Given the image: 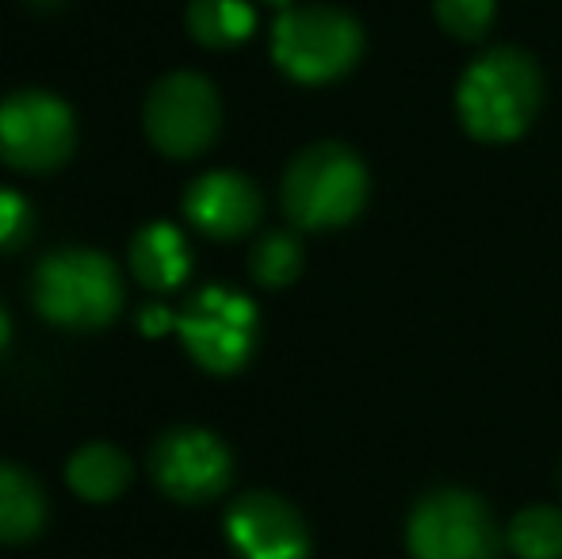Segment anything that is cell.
I'll return each mask as SVG.
<instances>
[{
  "instance_id": "1",
  "label": "cell",
  "mask_w": 562,
  "mask_h": 559,
  "mask_svg": "<svg viewBox=\"0 0 562 559\" xmlns=\"http://www.w3.org/2000/svg\"><path fill=\"white\" fill-rule=\"evenodd\" d=\"M543 100V77L525 51L497 46L467 66L456 92L463 127L482 142H509L525 135Z\"/></svg>"
},
{
  "instance_id": "2",
  "label": "cell",
  "mask_w": 562,
  "mask_h": 559,
  "mask_svg": "<svg viewBox=\"0 0 562 559\" xmlns=\"http://www.w3.org/2000/svg\"><path fill=\"white\" fill-rule=\"evenodd\" d=\"M31 299L46 322L66 329H104L123 306V280L100 249L66 246L46 254L31 277Z\"/></svg>"
},
{
  "instance_id": "3",
  "label": "cell",
  "mask_w": 562,
  "mask_h": 559,
  "mask_svg": "<svg viewBox=\"0 0 562 559\" xmlns=\"http://www.w3.org/2000/svg\"><path fill=\"white\" fill-rule=\"evenodd\" d=\"M283 211L303 231H334L352 223L368 200V169L340 142H318L295 154L280 188Z\"/></svg>"
},
{
  "instance_id": "4",
  "label": "cell",
  "mask_w": 562,
  "mask_h": 559,
  "mask_svg": "<svg viewBox=\"0 0 562 559\" xmlns=\"http://www.w3.org/2000/svg\"><path fill=\"white\" fill-rule=\"evenodd\" d=\"M363 31L348 12L329 4L288 8L272 27V58L303 85H326L356 66Z\"/></svg>"
},
{
  "instance_id": "5",
  "label": "cell",
  "mask_w": 562,
  "mask_h": 559,
  "mask_svg": "<svg viewBox=\"0 0 562 559\" xmlns=\"http://www.w3.org/2000/svg\"><path fill=\"white\" fill-rule=\"evenodd\" d=\"M414 559H497L502 533L486 502L471 491H432L414 506L406 525Z\"/></svg>"
},
{
  "instance_id": "6",
  "label": "cell",
  "mask_w": 562,
  "mask_h": 559,
  "mask_svg": "<svg viewBox=\"0 0 562 559\" xmlns=\"http://www.w3.org/2000/svg\"><path fill=\"white\" fill-rule=\"evenodd\" d=\"M177 334L203 372L234 376L257 345V306L237 291L203 288L177 314Z\"/></svg>"
},
{
  "instance_id": "7",
  "label": "cell",
  "mask_w": 562,
  "mask_h": 559,
  "mask_svg": "<svg viewBox=\"0 0 562 559\" xmlns=\"http://www.w3.org/2000/svg\"><path fill=\"white\" fill-rule=\"evenodd\" d=\"M142 123H146L149 142L165 157L188 161V157L203 154L218 138L223 104H218V92L207 77L180 69V74L161 77L149 89L146 108H142Z\"/></svg>"
},
{
  "instance_id": "8",
  "label": "cell",
  "mask_w": 562,
  "mask_h": 559,
  "mask_svg": "<svg viewBox=\"0 0 562 559\" xmlns=\"http://www.w3.org/2000/svg\"><path fill=\"white\" fill-rule=\"evenodd\" d=\"M77 146L74 112L61 97L23 89L0 100V161L20 172H50Z\"/></svg>"
},
{
  "instance_id": "9",
  "label": "cell",
  "mask_w": 562,
  "mask_h": 559,
  "mask_svg": "<svg viewBox=\"0 0 562 559\" xmlns=\"http://www.w3.org/2000/svg\"><path fill=\"white\" fill-rule=\"evenodd\" d=\"M149 476L157 491L177 502H211L234 479V456L215 433L200 425L165 429L149 448Z\"/></svg>"
},
{
  "instance_id": "10",
  "label": "cell",
  "mask_w": 562,
  "mask_h": 559,
  "mask_svg": "<svg viewBox=\"0 0 562 559\" xmlns=\"http://www.w3.org/2000/svg\"><path fill=\"white\" fill-rule=\"evenodd\" d=\"M226 540L241 559L311 556V529H306L303 514L272 491H249L229 502Z\"/></svg>"
},
{
  "instance_id": "11",
  "label": "cell",
  "mask_w": 562,
  "mask_h": 559,
  "mask_svg": "<svg viewBox=\"0 0 562 559\" xmlns=\"http://www.w3.org/2000/svg\"><path fill=\"white\" fill-rule=\"evenodd\" d=\"M260 192L249 177L229 169L203 172L188 185L184 192V215L200 234L215 242L245 238L260 223Z\"/></svg>"
},
{
  "instance_id": "12",
  "label": "cell",
  "mask_w": 562,
  "mask_h": 559,
  "mask_svg": "<svg viewBox=\"0 0 562 559\" xmlns=\"http://www.w3.org/2000/svg\"><path fill=\"white\" fill-rule=\"evenodd\" d=\"M131 272L149 291L180 288L192 272V254H188L184 234L169 223L142 226L131 242Z\"/></svg>"
},
{
  "instance_id": "13",
  "label": "cell",
  "mask_w": 562,
  "mask_h": 559,
  "mask_svg": "<svg viewBox=\"0 0 562 559\" xmlns=\"http://www.w3.org/2000/svg\"><path fill=\"white\" fill-rule=\"evenodd\" d=\"M131 476H134V463L123 448L115 445H85L69 456L66 463V483L77 499L85 502H112L119 494L131 487Z\"/></svg>"
},
{
  "instance_id": "14",
  "label": "cell",
  "mask_w": 562,
  "mask_h": 559,
  "mask_svg": "<svg viewBox=\"0 0 562 559\" xmlns=\"http://www.w3.org/2000/svg\"><path fill=\"white\" fill-rule=\"evenodd\" d=\"M46 525V491L31 471L0 460V545H23Z\"/></svg>"
},
{
  "instance_id": "15",
  "label": "cell",
  "mask_w": 562,
  "mask_h": 559,
  "mask_svg": "<svg viewBox=\"0 0 562 559\" xmlns=\"http://www.w3.org/2000/svg\"><path fill=\"white\" fill-rule=\"evenodd\" d=\"M257 27V15L245 0H192L188 4V31L207 51H229L245 43Z\"/></svg>"
},
{
  "instance_id": "16",
  "label": "cell",
  "mask_w": 562,
  "mask_h": 559,
  "mask_svg": "<svg viewBox=\"0 0 562 559\" xmlns=\"http://www.w3.org/2000/svg\"><path fill=\"white\" fill-rule=\"evenodd\" d=\"M509 548L520 559H562V510H520L509 525Z\"/></svg>"
},
{
  "instance_id": "17",
  "label": "cell",
  "mask_w": 562,
  "mask_h": 559,
  "mask_svg": "<svg viewBox=\"0 0 562 559\" xmlns=\"http://www.w3.org/2000/svg\"><path fill=\"white\" fill-rule=\"evenodd\" d=\"M249 272L265 288H288L291 280H299V272H303V246H299L295 234H265L249 254Z\"/></svg>"
},
{
  "instance_id": "18",
  "label": "cell",
  "mask_w": 562,
  "mask_h": 559,
  "mask_svg": "<svg viewBox=\"0 0 562 559\" xmlns=\"http://www.w3.org/2000/svg\"><path fill=\"white\" fill-rule=\"evenodd\" d=\"M437 20L456 38H482L494 23V0H432Z\"/></svg>"
},
{
  "instance_id": "19",
  "label": "cell",
  "mask_w": 562,
  "mask_h": 559,
  "mask_svg": "<svg viewBox=\"0 0 562 559\" xmlns=\"http://www.w3.org/2000/svg\"><path fill=\"white\" fill-rule=\"evenodd\" d=\"M31 231H35V211L23 200L15 188L0 185V254H12V249H23L31 242Z\"/></svg>"
},
{
  "instance_id": "20",
  "label": "cell",
  "mask_w": 562,
  "mask_h": 559,
  "mask_svg": "<svg viewBox=\"0 0 562 559\" xmlns=\"http://www.w3.org/2000/svg\"><path fill=\"white\" fill-rule=\"evenodd\" d=\"M138 326L146 334H165V329H177V314H169L165 306H142Z\"/></svg>"
},
{
  "instance_id": "21",
  "label": "cell",
  "mask_w": 562,
  "mask_h": 559,
  "mask_svg": "<svg viewBox=\"0 0 562 559\" xmlns=\"http://www.w3.org/2000/svg\"><path fill=\"white\" fill-rule=\"evenodd\" d=\"M8 342H12V318H8V311H4V303H0V357H4V349H8Z\"/></svg>"
},
{
  "instance_id": "22",
  "label": "cell",
  "mask_w": 562,
  "mask_h": 559,
  "mask_svg": "<svg viewBox=\"0 0 562 559\" xmlns=\"http://www.w3.org/2000/svg\"><path fill=\"white\" fill-rule=\"evenodd\" d=\"M31 8H35V12H58L61 4H66V0H27Z\"/></svg>"
},
{
  "instance_id": "23",
  "label": "cell",
  "mask_w": 562,
  "mask_h": 559,
  "mask_svg": "<svg viewBox=\"0 0 562 559\" xmlns=\"http://www.w3.org/2000/svg\"><path fill=\"white\" fill-rule=\"evenodd\" d=\"M268 4H276V8H280V12H288V8H291V0H268Z\"/></svg>"
}]
</instances>
